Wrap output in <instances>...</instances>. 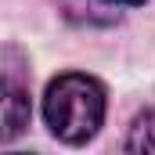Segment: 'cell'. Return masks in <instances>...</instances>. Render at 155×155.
I'll return each mask as SVG.
<instances>
[{
	"mask_svg": "<svg viewBox=\"0 0 155 155\" xmlns=\"http://www.w3.org/2000/svg\"><path fill=\"white\" fill-rule=\"evenodd\" d=\"M43 119L65 144H87L105 123V87L94 76L65 72L43 94Z\"/></svg>",
	"mask_w": 155,
	"mask_h": 155,
	"instance_id": "cell-1",
	"label": "cell"
},
{
	"mask_svg": "<svg viewBox=\"0 0 155 155\" xmlns=\"http://www.w3.org/2000/svg\"><path fill=\"white\" fill-rule=\"evenodd\" d=\"M25 126H29V97L18 87H7V97H4V141H15Z\"/></svg>",
	"mask_w": 155,
	"mask_h": 155,
	"instance_id": "cell-2",
	"label": "cell"
},
{
	"mask_svg": "<svg viewBox=\"0 0 155 155\" xmlns=\"http://www.w3.org/2000/svg\"><path fill=\"white\" fill-rule=\"evenodd\" d=\"M126 152H144L155 155V112H144L130 126V137H126Z\"/></svg>",
	"mask_w": 155,
	"mask_h": 155,
	"instance_id": "cell-3",
	"label": "cell"
},
{
	"mask_svg": "<svg viewBox=\"0 0 155 155\" xmlns=\"http://www.w3.org/2000/svg\"><path fill=\"white\" fill-rule=\"evenodd\" d=\"M108 4H144V0H108Z\"/></svg>",
	"mask_w": 155,
	"mask_h": 155,
	"instance_id": "cell-4",
	"label": "cell"
}]
</instances>
